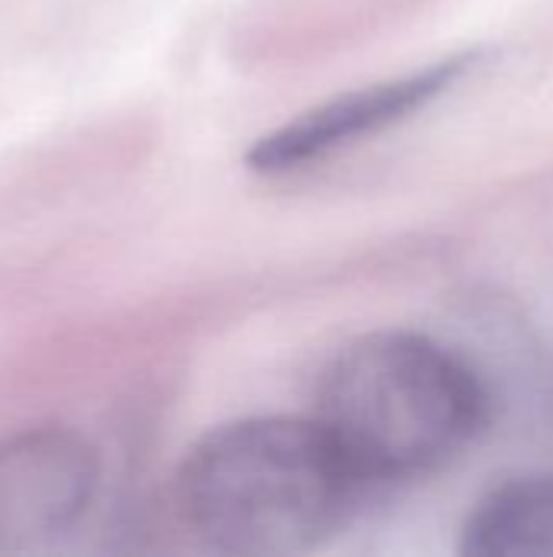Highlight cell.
Listing matches in <instances>:
<instances>
[{"instance_id":"1","label":"cell","mask_w":553,"mask_h":557,"mask_svg":"<svg viewBox=\"0 0 553 557\" xmlns=\"http://www.w3.org/2000/svg\"><path fill=\"white\" fill-rule=\"evenodd\" d=\"M173 490L179 519L209 548L287 557L336 539L368 486L313 414H257L205 431Z\"/></svg>"},{"instance_id":"2","label":"cell","mask_w":553,"mask_h":557,"mask_svg":"<svg viewBox=\"0 0 553 557\" xmlns=\"http://www.w3.org/2000/svg\"><path fill=\"white\" fill-rule=\"evenodd\" d=\"M313 418L365 486L430 476L489 428L492 395L456 349L411 330L349 339L319 372Z\"/></svg>"},{"instance_id":"3","label":"cell","mask_w":553,"mask_h":557,"mask_svg":"<svg viewBox=\"0 0 553 557\" xmlns=\"http://www.w3.org/2000/svg\"><path fill=\"white\" fill-rule=\"evenodd\" d=\"M101 460L88 437L36 424L0 437V555H33L68 539L95 506Z\"/></svg>"},{"instance_id":"4","label":"cell","mask_w":553,"mask_h":557,"mask_svg":"<svg viewBox=\"0 0 553 557\" xmlns=\"http://www.w3.org/2000/svg\"><path fill=\"white\" fill-rule=\"evenodd\" d=\"M476 62H479V52L447 55L417 72L336 95V98L297 114L293 121L280 124L277 131L257 137L244 157L248 170H254L261 176H287V173H300L313 163H323V160L336 157L339 150H349V147L420 114L427 104H433L440 95H447Z\"/></svg>"},{"instance_id":"5","label":"cell","mask_w":553,"mask_h":557,"mask_svg":"<svg viewBox=\"0 0 553 557\" xmlns=\"http://www.w3.org/2000/svg\"><path fill=\"white\" fill-rule=\"evenodd\" d=\"M469 557H553V473L515 476L489 490L460 532Z\"/></svg>"}]
</instances>
